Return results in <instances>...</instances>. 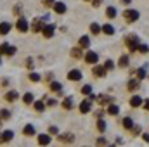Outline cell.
I'll return each instance as SVG.
<instances>
[{"label":"cell","mask_w":149,"mask_h":147,"mask_svg":"<svg viewBox=\"0 0 149 147\" xmlns=\"http://www.w3.org/2000/svg\"><path fill=\"white\" fill-rule=\"evenodd\" d=\"M23 133H24L26 137H31V135H35V126H33V125H26V126L23 128Z\"/></svg>","instance_id":"obj_22"},{"label":"cell","mask_w":149,"mask_h":147,"mask_svg":"<svg viewBox=\"0 0 149 147\" xmlns=\"http://www.w3.org/2000/svg\"><path fill=\"white\" fill-rule=\"evenodd\" d=\"M81 94H83V95H90V94H92V87H90V85H83V87H81Z\"/></svg>","instance_id":"obj_39"},{"label":"cell","mask_w":149,"mask_h":147,"mask_svg":"<svg viewBox=\"0 0 149 147\" xmlns=\"http://www.w3.org/2000/svg\"><path fill=\"white\" fill-rule=\"evenodd\" d=\"M23 102H24L26 106L33 104V102H35V99H33V94H30V92H28V94H24V95H23Z\"/></svg>","instance_id":"obj_26"},{"label":"cell","mask_w":149,"mask_h":147,"mask_svg":"<svg viewBox=\"0 0 149 147\" xmlns=\"http://www.w3.org/2000/svg\"><path fill=\"white\" fill-rule=\"evenodd\" d=\"M52 7H54V12L56 14H66V10H68V7H66L64 2H56Z\"/></svg>","instance_id":"obj_11"},{"label":"cell","mask_w":149,"mask_h":147,"mask_svg":"<svg viewBox=\"0 0 149 147\" xmlns=\"http://www.w3.org/2000/svg\"><path fill=\"white\" fill-rule=\"evenodd\" d=\"M135 123H134V119L130 118V116H127V118H123V121H121V126L125 128V130H130L132 126H134Z\"/></svg>","instance_id":"obj_19"},{"label":"cell","mask_w":149,"mask_h":147,"mask_svg":"<svg viewBox=\"0 0 149 147\" xmlns=\"http://www.w3.org/2000/svg\"><path fill=\"white\" fill-rule=\"evenodd\" d=\"M130 107H134V109H137V107H141L142 104H144V99L141 97V95H132L130 97Z\"/></svg>","instance_id":"obj_7"},{"label":"cell","mask_w":149,"mask_h":147,"mask_svg":"<svg viewBox=\"0 0 149 147\" xmlns=\"http://www.w3.org/2000/svg\"><path fill=\"white\" fill-rule=\"evenodd\" d=\"M88 45H90V38L87 37V35L80 37V40H78V47H81V49H88Z\"/></svg>","instance_id":"obj_18"},{"label":"cell","mask_w":149,"mask_h":147,"mask_svg":"<svg viewBox=\"0 0 149 147\" xmlns=\"http://www.w3.org/2000/svg\"><path fill=\"white\" fill-rule=\"evenodd\" d=\"M10 24L9 23H0V35H7L9 31H10Z\"/></svg>","instance_id":"obj_27"},{"label":"cell","mask_w":149,"mask_h":147,"mask_svg":"<svg viewBox=\"0 0 149 147\" xmlns=\"http://www.w3.org/2000/svg\"><path fill=\"white\" fill-rule=\"evenodd\" d=\"M33 106H35V111H37V112H42V111H45V106H47V104H45V102H43V99H42V101L33 102Z\"/></svg>","instance_id":"obj_28"},{"label":"cell","mask_w":149,"mask_h":147,"mask_svg":"<svg viewBox=\"0 0 149 147\" xmlns=\"http://www.w3.org/2000/svg\"><path fill=\"white\" fill-rule=\"evenodd\" d=\"M42 3H43L45 7H52V5H54L56 2H54V0H42Z\"/></svg>","instance_id":"obj_44"},{"label":"cell","mask_w":149,"mask_h":147,"mask_svg":"<svg viewBox=\"0 0 149 147\" xmlns=\"http://www.w3.org/2000/svg\"><path fill=\"white\" fill-rule=\"evenodd\" d=\"M114 66H116V64H114V61H113V59H108V61L104 62V68H106L108 71H113V69H114Z\"/></svg>","instance_id":"obj_35"},{"label":"cell","mask_w":149,"mask_h":147,"mask_svg":"<svg viewBox=\"0 0 149 147\" xmlns=\"http://www.w3.org/2000/svg\"><path fill=\"white\" fill-rule=\"evenodd\" d=\"M54 33H56V26H54V24H45L43 30H42L43 38H52L54 37Z\"/></svg>","instance_id":"obj_5"},{"label":"cell","mask_w":149,"mask_h":147,"mask_svg":"<svg viewBox=\"0 0 149 147\" xmlns=\"http://www.w3.org/2000/svg\"><path fill=\"white\" fill-rule=\"evenodd\" d=\"M26 66L31 69V68H33V61H31V59H26Z\"/></svg>","instance_id":"obj_48"},{"label":"cell","mask_w":149,"mask_h":147,"mask_svg":"<svg viewBox=\"0 0 149 147\" xmlns=\"http://www.w3.org/2000/svg\"><path fill=\"white\" fill-rule=\"evenodd\" d=\"M7 47H9V43H7V42H3V43L0 45V54H5V50H7Z\"/></svg>","instance_id":"obj_43"},{"label":"cell","mask_w":149,"mask_h":147,"mask_svg":"<svg viewBox=\"0 0 149 147\" xmlns=\"http://www.w3.org/2000/svg\"><path fill=\"white\" fill-rule=\"evenodd\" d=\"M49 133L50 135H57L59 133V128L57 126H49Z\"/></svg>","instance_id":"obj_42"},{"label":"cell","mask_w":149,"mask_h":147,"mask_svg":"<svg viewBox=\"0 0 149 147\" xmlns=\"http://www.w3.org/2000/svg\"><path fill=\"white\" fill-rule=\"evenodd\" d=\"M14 139V132L12 130H5L0 133V144H5V142H10Z\"/></svg>","instance_id":"obj_10"},{"label":"cell","mask_w":149,"mask_h":147,"mask_svg":"<svg viewBox=\"0 0 149 147\" xmlns=\"http://www.w3.org/2000/svg\"><path fill=\"white\" fill-rule=\"evenodd\" d=\"M97 130L102 133V132H106V121L102 119V118H97Z\"/></svg>","instance_id":"obj_31"},{"label":"cell","mask_w":149,"mask_h":147,"mask_svg":"<svg viewBox=\"0 0 149 147\" xmlns=\"http://www.w3.org/2000/svg\"><path fill=\"white\" fill-rule=\"evenodd\" d=\"M139 43H141V40H139V37H137L135 33H130V35L125 37V45H127V49H128L130 52H135L137 47H139Z\"/></svg>","instance_id":"obj_1"},{"label":"cell","mask_w":149,"mask_h":147,"mask_svg":"<svg viewBox=\"0 0 149 147\" xmlns=\"http://www.w3.org/2000/svg\"><path fill=\"white\" fill-rule=\"evenodd\" d=\"M101 31H102V26H99L97 23H92V24H90V33H92V35H99Z\"/></svg>","instance_id":"obj_24"},{"label":"cell","mask_w":149,"mask_h":147,"mask_svg":"<svg viewBox=\"0 0 149 147\" xmlns=\"http://www.w3.org/2000/svg\"><path fill=\"white\" fill-rule=\"evenodd\" d=\"M102 114H104V112H102V111L99 109L97 111V112H95V116H97V118H102Z\"/></svg>","instance_id":"obj_50"},{"label":"cell","mask_w":149,"mask_h":147,"mask_svg":"<svg viewBox=\"0 0 149 147\" xmlns=\"http://www.w3.org/2000/svg\"><path fill=\"white\" fill-rule=\"evenodd\" d=\"M128 64H130L128 55H121V57H120V61H118V66H120V68H127Z\"/></svg>","instance_id":"obj_25"},{"label":"cell","mask_w":149,"mask_h":147,"mask_svg":"<svg viewBox=\"0 0 149 147\" xmlns=\"http://www.w3.org/2000/svg\"><path fill=\"white\" fill-rule=\"evenodd\" d=\"M97 61H99V55H97V52H94V50H88V52L85 54V62H87V64H97Z\"/></svg>","instance_id":"obj_4"},{"label":"cell","mask_w":149,"mask_h":147,"mask_svg":"<svg viewBox=\"0 0 149 147\" xmlns=\"http://www.w3.org/2000/svg\"><path fill=\"white\" fill-rule=\"evenodd\" d=\"M102 33H106V35H114V28H113V24H104L102 26Z\"/></svg>","instance_id":"obj_32"},{"label":"cell","mask_w":149,"mask_h":147,"mask_svg":"<svg viewBox=\"0 0 149 147\" xmlns=\"http://www.w3.org/2000/svg\"><path fill=\"white\" fill-rule=\"evenodd\" d=\"M17 99H19L17 90H10V92H7V94H5V101H7V102H16Z\"/></svg>","instance_id":"obj_15"},{"label":"cell","mask_w":149,"mask_h":147,"mask_svg":"<svg viewBox=\"0 0 149 147\" xmlns=\"http://www.w3.org/2000/svg\"><path fill=\"white\" fill-rule=\"evenodd\" d=\"M90 102H92V101H88V99L80 102V112H81V114H87V112H90V107H92V104H90Z\"/></svg>","instance_id":"obj_13"},{"label":"cell","mask_w":149,"mask_h":147,"mask_svg":"<svg viewBox=\"0 0 149 147\" xmlns=\"http://www.w3.org/2000/svg\"><path fill=\"white\" fill-rule=\"evenodd\" d=\"M139 17H141V14H139V10H135V9H125V10H123V19H125L128 24L139 21Z\"/></svg>","instance_id":"obj_2"},{"label":"cell","mask_w":149,"mask_h":147,"mask_svg":"<svg viewBox=\"0 0 149 147\" xmlns=\"http://www.w3.org/2000/svg\"><path fill=\"white\" fill-rule=\"evenodd\" d=\"M0 123H2V121H0Z\"/></svg>","instance_id":"obj_53"},{"label":"cell","mask_w":149,"mask_h":147,"mask_svg":"<svg viewBox=\"0 0 149 147\" xmlns=\"http://www.w3.org/2000/svg\"><path fill=\"white\" fill-rule=\"evenodd\" d=\"M142 107H144V111H148V112H149V99H146V101H144Z\"/></svg>","instance_id":"obj_46"},{"label":"cell","mask_w":149,"mask_h":147,"mask_svg":"<svg viewBox=\"0 0 149 147\" xmlns=\"http://www.w3.org/2000/svg\"><path fill=\"white\" fill-rule=\"evenodd\" d=\"M116 14H118V12H116V7L109 5V7L106 9V17H108V19H114V17H116Z\"/></svg>","instance_id":"obj_21"},{"label":"cell","mask_w":149,"mask_h":147,"mask_svg":"<svg viewBox=\"0 0 149 147\" xmlns=\"http://www.w3.org/2000/svg\"><path fill=\"white\" fill-rule=\"evenodd\" d=\"M71 55L74 59H80L81 57V47H76V49H71Z\"/></svg>","instance_id":"obj_34"},{"label":"cell","mask_w":149,"mask_h":147,"mask_svg":"<svg viewBox=\"0 0 149 147\" xmlns=\"http://www.w3.org/2000/svg\"><path fill=\"white\" fill-rule=\"evenodd\" d=\"M95 101L99 102V106H106V104H111L113 102V97H109V95H97Z\"/></svg>","instance_id":"obj_16"},{"label":"cell","mask_w":149,"mask_h":147,"mask_svg":"<svg viewBox=\"0 0 149 147\" xmlns=\"http://www.w3.org/2000/svg\"><path fill=\"white\" fill-rule=\"evenodd\" d=\"M30 80H31V81H35V83H38V81L42 80V76H40L38 73H35V71H33V73H30Z\"/></svg>","instance_id":"obj_40"},{"label":"cell","mask_w":149,"mask_h":147,"mask_svg":"<svg viewBox=\"0 0 149 147\" xmlns=\"http://www.w3.org/2000/svg\"><path fill=\"white\" fill-rule=\"evenodd\" d=\"M142 139H144V142L149 144V133H142Z\"/></svg>","instance_id":"obj_49"},{"label":"cell","mask_w":149,"mask_h":147,"mask_svg":"<svg viewBox=\"0 0 149 147\" xmlns=\"http://www.w3.org/2000/svg\"><path fill=\"white\" fill-rule=\"evenodd\" d=\"M50 90L52 92H61L63 90V85L59 81H50Z\"/></svg>","instance_id":"obj_30"},{"label":"cell","mask_w":149,"mask_h":147,"mask_svg":"<svg viewBox=\"0 0 149 147\" xmlns=\"http://www.w3.org/2000/svg\"><path fill=\"white\" fill-rule=\"evenodd\" d=\"M73 99H71V97H66V99H64V101H63V107H64V109L66 111H70V109H73Z\"/></svg>","instance_id":"obj_23"},{"label":"cell","mask_w":149,"mask_h":147,"mask_svg":"<svg viewBox=\"0 0 149 147\" xmlns=\"http://www.w3.org/2000/svg\"><path fill=\"white\" fill-rule=\"evenodd\" d=\"M95 144H97V146H108V140H106L104 137H99V139L95 140Z\"/></svg>","instance_id":"obj_41"},{"label":"cell","mask_w":149,"mask_h":147,"mask_svg":"<svg viewBox=\"0 0 149 147\" xmlns=\"http://www.w3.org/2000/svg\"><path fill=\"white\" fill-rule=\"evenodd\" d=\"M137 50H139L141 54H148V52H149V47L146 45V43H139V47H137Z\"/></svg>","instance_id":"obj_36"},{"label":"cell","mask_w":149,"mask_h":147,"mask_svg":"<svg viewBox=\"0 0 149 147\" xmlns=\"http://www.w3.org/2000/svg\"><path fill=\"white\" fill-rule=\"evenodd\" d=\"M47 106L54 107V106H57V101H56V99H49V101H47Z\"/></svg>","instance_id":"obj_45"},{"label":"cell","mask_w":149,"mask_h":147,"mask_svg":"<svg viewBox=\"0 0 149 147\" xmlns=\"http://www.w3.org/2000/svg\"><path fill=\"white\" fill-rule=\"evenodd\" d=\"M68 80L70 81H80L81 78H83V74H81V71L80 69H71V71H68Z\"/></svg>","instance_id":"obj_9"},{"label":"cell","mask_w":149,"mask_h":147,"mask_svg":"<svg viewBox=\"0 0 149 147\" xmlns=\"http://www.w3.org/2000/svg\"><path fill=\"white\" fill-rule=\"evenodd\" d=\"M130 132H132V135H141V133H142V126H141V125H134V126L130 128Z\"/></svg>","instance_id":"obj_33"},{"label":"cell","mask_w":149,"mask_h":147,"mask_svg":"<svg viewBox=\"0 0 149 147\" xmlns=\"http://www.w3.org/2000/svg\"><path fill=\"white\" fill-rule=\"evenodd\" d=\"M59 140H61L63 144H73L74 135L73 133H63V135H59Z\"/></svg>","instance_id":"obj_14"},{"label":"cell","mask_w":149,"mask_h":147,"mask_svg":"<svg viewBox=\"0 0 149 147\" xmlns=\"http://www.w3.org/2000/svg\"><path fill=\"white\" fill-rule=\"evenodd\" d=\"M38 144H40V146H49V144H50V133H42V135H38Z\"/></svg>","instance_id":"obj_17"},{"label":"cell","mask_w":149,"mask_h":147,"mask_svg":"<svg viewBox=\"0 0 149 147\" xmlns=\"http://www.w3.org/2000/svg\"><path fill=\"white\" fill-rule=\"evenodd\" d=\"M139 88H141V80H139V78H132V80L127 81V90H128V92H135V90H139Z\"/></svg>","instance_id":"obj_3"},{"label":"cell","mask_w":149,"mask_h":147,"mask_svg":"<svg viewBox=\"0 0 149 147\" xmlns=\"http://www.w3.org/2000/svg\"><path fill=\"white\" fill-rule=\"evenodd\" d=\"M16 28H17V31L26 33V31H28V28H30V24H28V21H26L24 17H19V19H17V23H16Z\"/></svg>","instance_id":"obj_6"},{"label":"cell","mask_w":149,"mask_h":147,"mask_svg":"<svg viewBox=\"0 0 149 147\" xmlns=\"http://www.w3.org/2000/svg\"><path fill=\"white\" fill-rule=\"evenodd\" d=\"M92 73L95 78H104L106 73H108V69L104 68V66H94V69H92Z\"/></svg>","instance_id":"obj_12"},{"label":"cell","mask_w":149,"mask_h":147,"mask_svg":"<svg viewBox=\"0 0 149 147\" xmlns=\"http://www.w3.org/2000/svg\"><path fill=\"white\" fill-rule=\"evenodd\" d=\"M108 114H109V116H118V114H120V107L111 102V104L108 106Z\"/></svg>","instance_id":"obj_20"},{"label":"cell","mask_w":149,"mask_h":147,"mask_svg":"<svg viewBox=\"0 0 149 147\" xmlns=\"http://www.w3.org/2000/svg\"><path fill=\"white\" fill-rule=\"evenodd\" d=\"M0 85H3V87H7V85H9V80H2V83H0Z\"/></svg>","instance_id":"obj_51"},{"label":"cell","mask_w":149,"mask_h":147,"mask_svg":"<svg viewBox=\"0 0 149 147\" xmlns=\"http://www.w3.org/2000/svg\"><path fill=\"white\" fill-rule=\"evenodd\" d=\"M146 74H148V73H146V66H142V68H137V71H135V76H137L141 81L146 78Z\"/></svg>","instance_id":"obj_29"},{"label":"cell","mask_w":149,"mask_h":147,"mask_svg":"<svg viewBox=\"0 0 149 147\" xmlns=\"http://www.w3.org/2000/svg\"><path fill=\"white\" fill-rule=\"evenodd\" d=\"M0 118H2V119H9V118H10V111L9 109H0Z\"/></svg>","instance_id":"obj_37"},{"label":"cell","mask_w":149,"mask_h":147,"mask_svg":"<svg viewBox=\"0 0 149 147\" xmlns=\"http://www.w3.org/2000/svg\"><path fill=\"white\" fill-rule=\"evenodd\" d=\"M16 52H17V49H16V47H12V45H9V47H7V50H5V54H3V55H14V54H16Z\"/></svg>","instance_id":"obj_38"},{"label":"cell","mask_w":149,"mask_h":147,"mask_svg":"<svg viewBox=\"0 0 149 147\" xmlns=\"http://www.w3.org/2000/svg\"><path fill=\"white\" fill-rule=\"evenodd\" d=\"M43 21H45L43 17H42V19H33V23H31V31H33V33H40V31L43 30V26H45Z\"/></svg>","instance_id":"obj_8"},{"label":"cell","mask_w":149,"mask_h":147,"mask_svg":"<svg viewBox=\"0 0 149 147\" xmlns=\"http://www.w3.org/2000/svg\"><path fill=\"white\" fill-rule=\"evenodd\" d=\"M101 3H102V0H92V5H94V7H99Z\"/></svg>","instance_id":"obj_47"},{"label":"cell","mask_w":149,"mask_h":147,"mask_svg":"<svg viewBox=\"0 0 149 147\" xmlns=\"http://www.w3.org/2000/svg\"><path fill=\"white\" fill-rule=\"evenodd\" d=\"M120 2H121V3H123V5H128V3H130V2H132V0H120Z\"/></svg>","instance_id":"obj_52"}]
</instances>
